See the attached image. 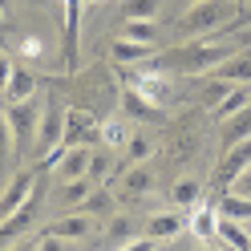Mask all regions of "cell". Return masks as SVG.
I'll return each instance as SVG.
<instances>
[{
  "mask_svg": "<svg viewBox=\"0 0 251 251\" xmlns=\"http://www.w3.org/2000/svg\"><path fill=\"white\" fill-rule=\"evenodd\" d=\"M239 49H243V45H235V41H211V37H202V41L178 45V49L154 53L150 61H142V65L162 69V73H175V77H202V73H215V65H223V61L231 53H239Z\"/></svg>",
  "mask_w": 251,
  "mask_h": 251,
  "instance_id": "1",
  "label": "cell"
},
{
  "mask_svg": "<svg viewBox=\"0 0 251 251\" xmlns=\"http://www.w3.org/2000/svg\"><path fill=\"white\" fill-rule=\"evenodd\" d=\"M235 8L239 4H231V0H199L178 17L175 28H178V37H215L235 17Z\"/></svg>",
  "mask_w": 251,
  "mask_h": 251,
  "instance_id": "2",
  "label": "cell"
},
{
  "mask_svg": "<svg viewBox=\"0 0 251 251\" xmlns=\"http://www.w3.org/2000/svg\"><path fill=\"white\" fill-rule=\"evenodd\" d=\"M41 101L25 98V101H12L4 109L8 118V130H12V150H17V158H28V154H37V130H41Z\"/></svg>",
  "mask_w": 251,
  "mask_h": 251,
  "instance_id": "3",
  "label": "cell"
},
{
  "mask_svg": "<svg viewBox=\"0 0 251 251\" xmlns=\"http://www.w3.org/2000/svg\"><path fill=\"white\" fill-rule=\"evenodd\" d=\"M65 146H98L101 142V122L89 105H69L65 109Z\"/></svg>",
  "mask_w": 251,
  "mask_h": 251,
  "instance_id": "4",
  "label": "cell"
},
{
  "mask_svg": "<svg viewBox=\"0 0 251 251\" xmlns=\"http://www.w3.org/2000/svg\"><path fill=\"white\" fill-rule=\"evenodd\" d=\"M81 8L85 0H65V37H61V69H81Z\"/></svg>",
  "mask_w": 251,
  "mask_h": 251,
  "instance_id": "5",
  "label": "cell"
},
{
  "mask_svg": "<svg viewBox=\"0 0 251 251\" xmlns=\"http://www.w3.org/2000/svg\"><path fill=\"white\" fill-rule=\"evenodd\" d=\"M65 109H69V101H61V98H49V105L41 109L37 154H49L53 146H61V138H65Z\"/></svg>",
  "mask_w": 251,
  "mask_h": 251,
  "instance_id": "6",
  "label": "cell"
},
{
  "mask_svg": "<svg viewBox=\"0 0 251 251\" xmlns=\"http://www.w3.org/2000/svg\"><path fill=\"white\" fill-rule=\"evenodd\" d=\"M247 166H251V138H247V142H235L231 150H223L219 170H215V186H219V191H231V182L239 178Z\"/></svg>",
  "mask_w": 251,
  "mask_h": 251,
  "instance_id": "7",
  "label": "cell"
},
{
  "mask_svg": "<svg viewBox=\"0 0 251 251\" xmlns=\"http://www.w3.org/2000/svg\"><path fill=\"white\" fill-rule=\"evenodd\" d=\"M41 175H45V170H41L37 162H33V166H25V170H17V178L8 182V191L0 195V219L12 215V211H17L28 195H33V186H37V178H41Z\"/></svg>",
  "mask_w": 251,
  "mask_h": 251,
  "instance_id": "8",
  "label": "cell"
},
{
  "mask_svg": "<svg viewBox=\"0 0 251 251\" xmlns=\"http://www.w3.org/2000/svg\"><path fill=\"white\" fill-rule=\"evenodd\" d=\"M154 191V170L146 162H134L118 175V199H142Z\"/></svg>",
  "mask_w": 251,
  "mask_h": 251,
  "instance_id": "9",
  "label": "cell"
},
{
  "mask_svg": "<svg viewBox=\"0 0 251 251\" xmlns=\"http://www.w3.org/2000/svg\"><path fill=\"white\" fill-rule=\"evenodd\" d=\"M93 231V215H85V211H69V215H61V219H53V223H45V231L41 235H57V239H85V235Z\"/></svg>",
  "mask_w": 251,
  "mask_h": 251,
  "instance_id": "10",
  "label": "cell"
},
{
  "mask_svg": "<svg viewBox=\"0 0 251 251\" xmlns=\"http://www.w3.org/2000/svg\"><path fill=\"white\" fill-rule=\"evenodd\" d=\"M122 109L130 118H138V122H162V105H154L146 93L138 89V85H130V81L122 85Z\"/></svg>",
  "mask_w": 251,
  "mask_h": 251,
  "instance_id": "11",
  "label": "cell"
},
{
  "mask_svg": "<svg viewBox=\"0 0 251 251\" xmlns=\"http://www.w3.org/2000/svg\"><path fill=\"white\" fill-rule=\"evenodd\" d=\"M89 158H93V146H69L65 158L57 162V182H73V178H85L89 175Z\"/></svg>",
  "mask_w": 251,
  "mask_h": 251,
  "instance_id": "12",
  "label": "cell"
},
{
  "mask_svg": "<svg viewBox=\"0 0 251 251\" xmlns=\"http://www.w3.org/2000/svg\"><path fill=\"white\" fill-rule=\"evenodd\" d=\"M215 239L223 243L227 251H251V231H247V223H239V219H231V215H219Z\"/></svg>",
  "mask_w": 251,
  "mask_h": 251,
  "instance_id": "13",
  "label": "cell"
},
{
  "mask_svg": "<svg viewBox=\"0 0 251 251\" xmlns=\"http://www.w3.org/2000/svg\"><path fill=\"white\" fill-rule=\"evenodd\" d=\"M207 77H223L231 85H251V49L231 53L223 65H215V73H207Z\"/></svg>",
  "mask_w": 251,
  "mask_h": 251,
  "instance_id": "14",
  "label": "cell"
},
{
  "mask_svg": "<svg viewBox=\"0 0 251 251\" xmlns=\"http://www.w3.org/2000/svg\"><path fill=\"white\" fill-rule=\"evenodd\" d=\"M186 223H191L186 215H178V211H162V215H150V219H146V235H150L154 243H158V239H175L178 231H186Z\"/></svg>",
  "mask_w": 251,
  "mask_h": 251,
  "instance_id": "15",
  "label": "cell"
},
{
  "mask_svg": "<svg viewBox=\"0 0 251 251\" xmlns=\"http://www.w3.org/2000/svg\"><path fill=\"white\" fill-rule=\"evenodd\" d=\"M215 223H219V207H215V199H211V202H199V207L191 211L186 231H195L199 243H211V239H215Z\"/></svg>",
  "mask_w": 251,
  "mask_h": 251,
  "instance_id": "16",
  "label": "cell"
},
{
  "mask_svg": "<svg viewBox=\"0 0 251 251\" xmlns=\"http://www.w3.org/2000/svg\"><path fill=\"white\" fill-rule=\"evenodd\" d=\"M109 57L118 61V65H142V61L154 57V45H142V41H130V37H118L109 45Z\"/></svg>",
  "mask_w": 251,
  "mask_h": 251,
  "instance_id": "17",
  "label": "cell"
},
{
  "mask_svg": "<svg viewBox=\"0 0 251 251\" xmlns=\"http://www.w3.org/2000/svg\"><path fill=\"white\" fill-rule=\"evenodd\" d=\"M251 138V105L239 109V114H231L223 122V134H219V150H231L235 142H247Z\"/></svg>",
  "mask_w": 251,
  "mask_h": 251,
  "instance_id": "18",
  "label": "cell"
},
{
  "mask_svg": "<svg viewBox=\"0 0 251 251\" xmlns=\"http://www.w3.org/2000/svg\"><path fill=\"white\" fill-rule=\"evenodd\" d=\"M114 207H118V195L109 191V186H101V182H98V186L89 191V199H85L77 211H85V215L98 219V215H114Z\"/></svg>",
  "mask_w": 251,
  "mask_h": 251,
  "instance_id": "19",
  "label": "cell"
},
{
  "mask_svg": "<svg viewBox=\"0 0 251 251\" xmlns=\"http://www.w3.org/2000/svg\"><path fill=\"white\" fill-rule=\"evenodd\" d=\"M8 98L12 101H25V98H33V93H37V73L33 69H25V65H17V69H12V77H8Z\"/></svg>",
  "mask_w": 251,
  "mask_h": 251,
  "instance_id": "20",
  "label": "cell"
},
{
  "mask_svg": "<svg viewBox=\"0 0 251 251\" xmlns=\"http://www.w3.org/2000/svg\"><path fill=\"white\" fill-rule=\"evenodd\" d=\"M93 186H98V182H93L89 175H85V178H73V182H61V195H57V202H65L69 211H77V207H81V202L89 199V191H93Z\"/></svg>",
  "mask_w": 251,
  "mask_h": 251,
  "instance_id": "21",
  "label": "cell"
},
{
  "mask_svg": "<svg viewBox=\"0 0 251 251\" xmlns=\"http://www.w3.org/2000/svg\"><path fill=\"white\" fill-rule=\"evenodd\" d=\"M247 105H251V85H231V93L215 105V118L227 122L231 114H239V109H247Z\"/></svg>",
  "mask_w": 251,
  "mask_h": 251,
  "instance_id": "22",
  "label": "cell"
},
{
  "mask_svg": "<svg viewBox=\"0 0 251 251\" xmlns=\"http://www.w3.org/2000/svg\"><path fill=\"white\" fill-rule=\"evenodd\" d=\"M105 235H109V243H114V247H126V243H134L138 223H134L130 215H109V227H105Z\"/></svg>",
  "mask_w": 251,
  "mask_h": 251,
  "instance_id": "23",
  "label": "cell"
},
{
  "mask_svg": "<svg viewBox=\"0 0 251 251\" xmlns=\"http://www.w3.org/2000/svg\"><path fill=\"white\" fill-rule=\"evenodd\" d=\"M199 195H202V182L199 178H178L175 186H170V202L182 207V211H191L195 202H199Z\"/></svg>",
  "mask_w": 251,
  "mask_h": 251,
  "instance_id": "24",
  "label": "cell"
},
{
  "mask_svg": "<svg viewBox=\"0 0 251 251\" xmlns=\"http://www.w3.org/2000/svg\"><path fill=\"white\" fill-rule=\"evenodd\" d=\"M118 37L154 45V41H158V25H154V21H122V25H118Z\"/></svg>",
  "mask_w": 251,
  "mask_h": 251,
  "instance_id": "25",
  "label": "cell"
},
{
  "mask_svg": "<svg viewBox=\"0 0 251 251\" xmlns=\"http://www.w3.org/2000/svg\"><path fill=\"white\" fill-rule=\"evenodd\" d=\"M162 0H126L122 4V21H154Z\"/></svg>",
  "mask_w": 251,
  "mask_h": 251,
  "instance_id": "26",
  "label": "cell"
},
{
  "mask_svg": "<svg viewBox=\"0 0 251 251\" xmlns=\"http://www.w3.org/2000/svg\"><path fill=\"white\" fill-rule=\"evenodd\" d=\"M219 215H231V219H239V223H251V199L223 195V199H219Z\"/></svg>",
  "mask_w": 251,
  "mask_h": 251,
  "instance_id": "27",
  "label": "cell"
},
{
  "mask_svg": "<svg viewBox=\"0 0 251 251\" xmlns=\"http://www.w3.org/2000/svg\"><path fill=\"white\" fill-rule=\"evenodd\" d=\"M126 138H130V126H126V122H118V118H109V122H101V146L105 150H122L126 146Z\"/></svg>",
  "mask_w": 251,
  "mask_h": 251,
  "instance_id": "28",
  "label": "cell"
},
{
  "mask_svg": "<svg viewBox=\"0 0 251 251\" xmlns=\"http://www.w3.org/2000/svg\"><path fill=\"white\" fill-rule=\"evenodd\" d=\"M150 138L146 134H130V138H126V166H134V162H146L150 158Z\"/></svg>",
  "mask_w": 251,
  "mask_h": 251,
  "instance_id": "29",
  "label": "cell"
},
{
  "mask_svg": "<svg viewBox=\"0 0 251 251\" xmlns=\"http://www.w3.org/2000/svg\"><path fill=\"white\" fill-rule=\"evenodd\" d=\"M109 170H114V158H109V150H105V146H93L89 178H93V182H101V178H109Z\"/></svg>",
  "mask_w": 251,
  "mask_h": 251,
  "instance_id": "30",
  "label": "cell"
},
{
  "mask_svg": "<svg viewBox=\"0 0 251 251\" xmlns=\"http://www.w3.org/2000/svg\"><path fill=\"white\" fill-rule=\"evenodd\" d=\"M8 158H17V150H12V130H8L4 105H0V175L8 170Z\"/></svg>",
  "mask_w": 251,
  "mask_h": 251,
  "instance_id": "31",
  "label": "cell"
},
{
  "mask_svg": "<svg viewBox=\"0 0 251 251\" xmlns=\"http://www.w3.org/2000/svg\"><path fill=\"white\" fill-rule=\"evenodd\" d=\"M231 93V81H223V77H211L207 85H202V101H211V105H219Z\"/></svg>",
  "mask_w": 251,
  "mask_h": 251,
  "instance_id": "32",
  "label": "cell"
},
{
  "mask_svg": "<svg viewBox=\"0 0 251 251\" xmlns=\"http://www.w3.org/2000/svg\"><path fill=\"white\" fill-rule=\"evenodd\" d=\"M231 195H243V199H251V166H247L243 175L231 182Z\"/></svg>",
  "mask_w": 251,
  "mask_h": 251,
  "instance_id": "33",
  "label": "cell"
},
{
  "mask_svg": "<svg viewBox=\"0 0 251 251\" xmlns=\"http://www.w3.org/2000/svg\"><path fill=\"white\" fill-rule=\"evenodd\" d=\"M37 251H65V239H57V235H41Z\"/></svg>",
  "mask_w": 251,
  "mask_h": 251,
  "instance_id": "34",
  "label": "cell"
},
{
  "mask_svg": "<svg viewBox=\"0 0 251 251\" xmlns=\"http://www.w3.org/2000/svg\"><path fill=\"white\" fill-rule=\"evenodd\" d=\"M12 69H17V65H12V61H8L4 53H0V89H8V77H12Z\"/></svg>",
  "mask_w": 251,
  "mask_h": 251,
  "instance_id": "35",
  "label": "cell"
},
{
  "mask_svg": "<svg viewBox=\"0 0 251 251\" xmlns=\"http://www.w3.org/2000/svg\"><path fill=\"white\" fill-rule=\"evenodd\" d=\"M37 243H41V235L37 239H17V243H8L4 251H37Z\"/></svg>",
  "mask_w": 251,
  "mask_h": 251,
  "instance_id": "36",
  "label": "cell"
},
{
  "mask_svg": "<svg viewBox=\"0 0 251 251\" xmlns=\"http://www.w3.org/2000/svg\"><path fill=\"white\" fill-rule=\"evenodd\" d=\"M114 251H154V239H134L126 247H114Z\"/></svg>",
  "mask_w": 251,
  "mask_h": 251,
  "instance_id": "37",
  "label": "cell"
},
{
  "mask_svg": "<svg viewBox=\"0 0 251 251\" xmlns=\"http://www.w3.org/2000/svg\"><path fill=\"white\" fill-rule=\"evenodd\" d=\"M186 251H215V247H207V243H191Z\"/></svg>",
  "mask_w": 251,
  "mask_h": 251,
  "instance_id": "38",
  "label": "cell"
},
{
  "mask_svg": "<svg viewBox=\"0 0 251 251\" xmlns=\"http://www.w3.org/2000/svg\"><path fill=\"white\" fill-rule=\"evenodd\" d=\"M239 37H243V49H247V45H251V25L243 28V33H239Z\"/></svg>",
  "mask_w": 251,
  "mask_h": 251,
  "instance_id": "39",
  "label": "cell"
},
{
  "mask_svg": "<svg viewBox=\"0 0 251 251\" xmlns=\"http://www.w3.org/2000/svg\"><path fill=\"white\" fill-rule=\"evenodd\" d=\"M85 4H105V0H85Z\"/></svg>",
  "mask_w": 251,
  "mask_h": 251,
  "instance_id": "40",
  "label": "cell"
},
{
  "mask_svg": "<svg viewBox=\"0 0 251 251\" xmlns=\"http://www.w3.org/2000/svg\"><path fill=\"white\" fill-rule=\"evenodd\" d=\"M182 4H186V8H191V4H199V0H182Z\"/></svg>",
  "mask_w": 251,
  "mask_h": 251,
  "instance_id": "41",
  "label": "cell"
},
{
  "mask_svg": "<svg viewBox=\"0 0 251 251\" xmlns=\"http://www.w3.org/2000/svg\"><path fill=\"white\" fill-rule=\"evenodd\" d=\"M231 4H251V0H231Z\"/></svg>",
  "mask_w": 251,
  "mask_h": 251,
  "instance_id": "42",
  "label": "cell"
},
{
  "mask_svg": "<svg viewBox=\"0 0 251 251\" xmlns=\"http://www.w3.org/2000/svg\"><path fill=\"white\" fill-rule=\"evenodd\" d=\"M247 231H251V223H247Z\"/></svg>",
  "mask_w": 251,
  "mask_h": 251,
  "instance_id": "43",
  "label": "cell"
},
{
  "mask_svg": "<svg viewBox=\"0 0 251 251\" xmlns=\"http://www.w3.org/2000/svg\"><path fill=\"white\" fill-rule=\"evenodd\" d=\"M61 4H65V0H61Z\"/></svg>",
  "mask_w": 251,
  "mask_h": 251,
  "instance_id": "44",
  "label": "cell"
}]
</instances>
